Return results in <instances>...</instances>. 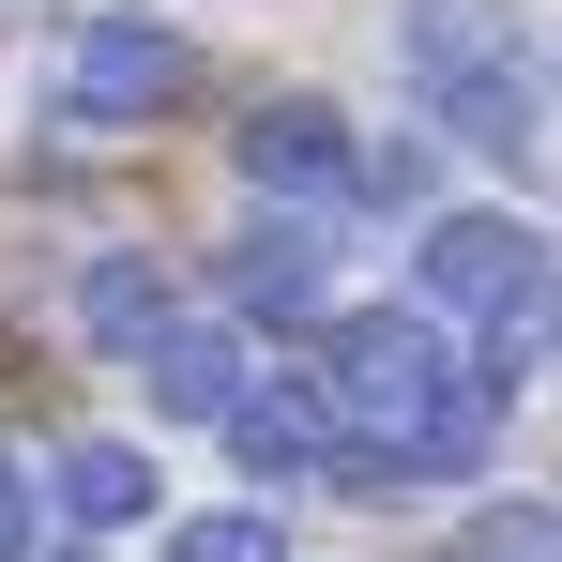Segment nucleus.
Returning a JSON list of instances; mask_svg holds the SVG:
<instances>
[{
    "instance_id": "1",
    "label": "nucleus",
    "mask_w": 562,
    "mask_h": 562,
    "mask_svg": "<svg viewBox=\"0 0 562 562\" xmlns=\"http://www.w3.org/2000/svg\"><path fill=\"white\" fill-rule=\"evenodd\" d=\"M335 411H350V441H366V471H395V457H426L441 426L471 411V366L441 350V319L426 304H366V319H335Z\"/></svg>"
},
{
    "instance_id": "2",
    "label": "nucleus",
    "mask_w": 562,
    "mask_h": 562,
    "mask_svg": "<svg viewBox=\"0 0 562 562\" xmlns=\"http://www.w3.org/2000/svg\"><path fill=\"white\" fill-rule=\"evenodd\" d=\"M426 304H457V319H548L562 274H548V228L532 213H441L426 228Z\"/></svg>"
},
{
    "instance_id": "3",
    "label": "nucleus",
    "mask_w": 562,
    "mask_h": 562,
    "mask_svg": "<svg viewBox=\"0 0 562 562\" xmlns=\"http://www.w3.org/2000/svg\"><path fill=\"white\" fill-rule=\"evenodd\" d=\"M153 106H183V46L153 31V15H77V46H61V122H153Z\"/></svg>"
},
{
    "instance_id": "4",
    "label": "nucleus",
    "mask_w": 562,
    "mask_h": 562,
    "mask_svg": "<svg viewBox=\"0 0 562 562\" xmlns=\"http://www.w3.org/2000/svg\"><path fill=\"white\" fill-rule=\"evenodd\" d=\"M228 153H244V183H274V198H335V183H366V153H350V122H335L319 92H259Z\"/></svg>"
},
{
    "instance_id": "5",
    "label": "nucleus",
    "mask_w": 562,
    "mask_h": 562,
    "mask_svg": "<svg viewBox=\"0 0 562 562\" xmlns=\"http://www.w3.org/2000/svg\"><path fill=\"white\" fill-rule=\"evenodd\" d=\"M395 61H411V92L517 77V0H395Z\"/></svg>"
},
{
    "instance_id": "6",
    "label": "nucleus",
    "mask_w": 562,
    "mask_h": 562,
    "mask_svg": "<svg viewBox=\"0 0 562 562\" xmlns=\"http://www.w3.org/2000/svg\"><path fill=\"white\" fill-rule=\"evenodd\" d=\"M335 441H350L335 380H259V395L228 411V457L259 471V486H304V471H335Z\"/></svg>"
},
{
    "instance_id": "7",
    "label": "nucleus",
    "mask_w": 562,
    "mask_h": 562,
    "mask_svg": "<svg viewBox=\"0 0 562 562\" xmlns=\"http://www.w3.org/2000/svg\"><path fill=\"white\" fill-rule=\"evenodd\" d=\"M137 395H153L168 426H228L259 380H244V350H228L213 319H168V335H153V366H137Z\"/></svg>"
},
{
    "instance_id": "8",
    "label": "nucleus",
    "mask_w": 562,
    "mask_h": 562,
    "mask_svg": "<svg viewBox=\"0 0 562 562\" xmlns=\"http://www.w3.org/2000/svg\"><path fill=\"white\" fill-rule=\"evenodd\" d=\"M228 304H244V319H304V304H319V228H304V213L244 228V244H228Z\"/></svg>"
},
{
    "instance_id": "9",
    "label": "nucleus",
    "mask_w": 562,
    "mask_h": 562,
    "mask_svg": "<svg viewBox=\"0 0 562 562\" xmlns=\"http://www.w3.org/2000/svg\"><path fill=\"white\" fill-rule=\"evenodd\" d=\"M77 335H92V350H122V366H153V335H168L153 259H92V274H77Z\"/></svg>"
},
{
    "instance_id": "10",
    "label": "nucleus",
    "mask_w": 562,
    "mask_h": 562,
    "mask_svg": "<svg viewBox=\"0 0 562 562\" xmlns=\"http://www.w3.org/2000/svg\"><path fill=\"white\" fill-rule=\"evenodd\" d=\"M61 517H92V532L153 517V457L137 441H61Z\"/></svg>"
},
{
    "instance_id": "11",
    "label": "nucleus",
    "mask_w": 562,
    "mask_h": 562,
    "mask_svg": "<svg viewBox=\"0 0 562 562\" xmlns=\"http://www.w3.org/2000/svg\"><path fill=\"white\" fill-rule=\"evenodd\" d=\"M441 106V137H471V153H532L548 137V92L532 77H471V92H426Z\"/></svg>"
},
{
    "instance_id": "12",
    "label": "nucleus",
    "mask_w": 562,
    "mask_h": 562,
    "mask_svg": "<svg viewBox=\"0 0 562 562\" xmlns=\"http://www.w3.org/2000/svg\"><path fill=\"white\" fill-rule=\"evenodd\" d=\"M441 562H562V502H486Z\"/></svg>"
},
{
    "instance_id": "13",
    "label": "nucleus",
    "mask_w": 562,
    "mask_h": 562,
    "mask_svg": "<svg viewBox=\"0 0 562 562\" xmlns=\"http://www.w3.org/2000/svg\"><path fill=\"white\" fill-rule=\"evenodd\" d=\"M168 562H289V532H274V502H228V517H183Z\"/></svg>"
},
{
    "instance_id": "14",
    "label": "nucleus",
    "mask_w": 562,
    "mask_h": 562,
    "mask_svg": "<svg viewBox=\"0 0 562 562\" xmlns=\"http://www.w3.org/2000/svg\"><path fill=\"white\" fill-rule=\"evenodd\" d=\"M366 198H426V137H380V153H366Z\"/></svg>"
},
{
    "instance_id": "15",
    "label": "nucleus",
    "mask_w": 562,
    "mask_h": 562,
    "mask_svg": "<svg viewBox=\"0 0 562 562\" xmlns=\"http://www.w3.org/2000/svg\"><path fill=\"white\" fill-rule=\"evenodd\" d=\"M31 532H46V502H31V471H0V562H31Z\"/></svg>"
},
{
    "instance_id": "16",
    "label": "nucleus",
    "mask_w": 562,
    "mask_h": 562,
    "mask_svg": "<svg viewBox=\"0 0 562 562\" xmlns=\"http://www.w3.org/2000/svg\"><path fill=\"white\" fill-rule=\"evenodd\" d=\"M548 366H562V304H548Z\"/></svg>"
},
{
    "instance_id": "17",
    "label": "nucleus",
    "mask_w": 562,
    "mask_h": 562,
    "mask_svg": "<svg viewBox=\"0 0 562 562\" xmlns=\"http://www.w3.org/2000/svg\"><path fill=\"white\" fill-rule=\"evenodd\" d=\"M548 77H562V31H548Z\"/></svg>"
}]
</instances>
